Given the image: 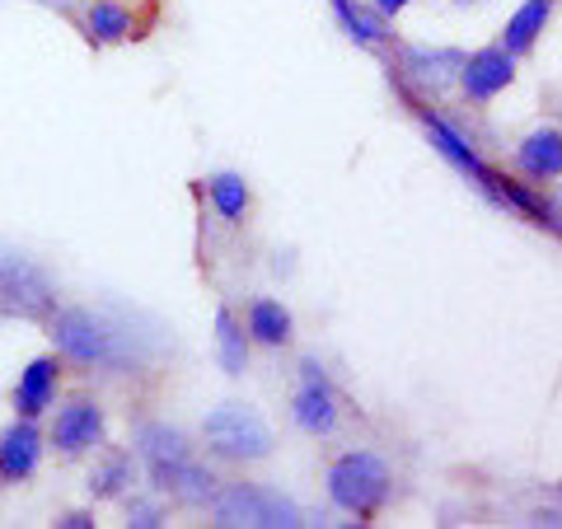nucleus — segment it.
<instances>
[{
    "label": "nucleus",
    "mask_w": 562,
    "mask_h": 529,
    "mask_svg": "<svg viewBox=\"0 0 562 529\" xmlns=\"http://www.w3.org/2000/svg\"><path fill=\"white\" fill-rule=\"evenodd\" d=\"M52 342L61 347V357L80 361V365L132 370L146 361L140 333H132L127 324L109 319V314H94V309H61L57 319H52Z\"/></svg>",
    "instance_id": "obj_1"
},
{
    "label": "nucleus",
    "mask_w": 562,
    "mask_h": 529,
    "mask_svg": "<svg viewBox=\"0 0 562 529\" xmlns=\"http://www.w3.org/2000/svg\"><path fill=\"white\" fill-rule=\"evenodd\" d=\"M136 450H140V460L150 464V479L165 492H179L183 502H206L211 492H216V479H211L202 464H192V446L179 427L146 421V427L136 431Z\"/></svg>",
    "instance_id": "obj_2"
},
{
    "label": "nucleus",
    "mask_w": 562,
    "mask_h": 529,
    "mask_svg": "<svg viewBox=\"0 0 562 529\" xmlns=\"http://www.w3.org/2000/svg\"><path fill=\"white\" fill-rule=\"evenodd\" d=\"M390 487H394L390 464H384L375 450H351L342 460H333V469H328V497L361 520L375 516V510L390 502Z\"/></svg>",
    "instance_id": "obj_3"
},
{
    "label": "nucleus",
    "mask_w": 562,
    "mask_h": 529,
    "mask_svg": "<svg viewBox=\"0 0 562 529\" xmlns=\"http://www.w3.org/2000/svg\"><path fill=\"white\" fill-rule=\"evenodd\" d=\"M211 520L221 529H295L301 525V506L291 497H281L272 487L258 483H235L225 487L216 502H211Z\"/></svg>",
    "instance_id": "obj_4"
},
{
    "label": "nucleus",
    "mask_w": 562,
    "mask_h": 529,
    "mask_svg": "<svg viewBox=\"0 0 562 529\" xmlns=\"http://www.w3.org/2000/svg\"><path fill=\"white\" fill-rule=\"evenodd\" d=\"M202 436H206V450H216L221 460H268L272 454V431L254 408L244 403H221L211 408L202 421Z\"/></svg>",
    "instance_id": "obj_5"
},
{
    "label": "nucleus",
    "mask_w": 562,
    "mask_h": 529,
    "mask_svg": "<svg viewBox=\"0 0 562 529\" xmlns=\"http://www.w3.org/2000/svg\"><path fill=\"white\" fill-rule=\"evenodd\" d=\"M0 309L24 319H43L52 309V281L14 249H0Z\"/></svg>",
    "instance_id": "obj_6"
},
{
    "label": "nucleus",
    "mask_w": 562,
    "mask_h": 529,
    "mask_svg": "<svg viewBox=\"0 0 562 529\" xmlns=\"http://www.w3.org/2000/svg\"><path fill=\"white\" fill-rule=\"evenodd\" d=\"M422 127H427L431 146L441 150L446 160H450L454 169H460V173H464V179H469L473 188H479V192H487L492 202H502V173H492V169L479 160V155H473V146H469V140H464L460 132H450L446 122L436 117V113H427V109H422Z\"/></svg>",
    "instance_id": "obj_7"
},
{
    "label": "nucleus",
    "mask_w": 562,
    "mask_h": 529,
    "mask_svg": "<svg viewBox=\"0 0 562 529\" xmlns=\"http://www.w3.org/2000/svg\"><path fill=\"white\" fill-rule=\"evenodd\" d=\"M512 80H516V61L506 47H483V52H473V57L460 61V85L473 103L497 99Z\"/></svg>",
    "instance_id": "obj_8"
},
{
    "label": "nucleus",
    "mask_w": 562,
    "mask_h": 529,
    "mask_svg": "<svg viewBox=\"0 0 562 529\" xmlns=\"http://www.w3.org/2000/svg\"><path fill=\"white\" fill-rule=\"evenodd\" d=\"M103 440V408L94 398H70L52 421V446L61 454H80Z\"/></svg>",
    "instance_id": "obj_9"
},
{
    "label": "nucleus",
    "mask_w": 562,
    "mask_h": 529,
    "mask_svg": "<svg viewBox=\"0 0 562 529\" xmlns=\"http://www.w3.org/2000/svg\"><path fill=\"white\" fill-rule=\"evenodd\" d=\"M291 413H295V421H301V431H310V436H328L333 427H338V398H333V390L324 384L314 361H305V390L295 394Z\"/></svg>",
    "instance_id": "obj_10"
},
{
    "label": "nucleus",
    "mask_w": 562,
    "mask_h": 529,
    "mask_svg": "<svg viewBox=\"0 0 562 529\" xmlns=\"http://www.w3.org/2000/svg\"><path fill=\"white\" fill-rule=\"evenodd\" d=\"M38 454H43V436L38 427L24 417L14 421V427L0 436V479L5 483H24L33 469H38Z\"/></svg>",
    "instance_id": "obj_11"
},
{
    "label": "nucleus",
    "mask_w": 562,
    "mask_h": 529,
    "mask_svg": "<svg viewBox=\"0 0 562 529\" xmlns=\"http://www.w3.org/2000/svg\"><path fill=\"white\" fill-rule=\"evenodd\" d=\"M57 375H61L57 357L29 361L20 384H14V408H20V417H38L43 408H52V398H57Z\"/></svg>",
    "instance_id": "obj_12"
},
{
    "label": "nucleus",
    "mask_w": 562,
    "mask_h": 529,
    "mask_svg": "<svg viewBox=\"0 0 562 529\" xmlns=\"http://www.w3.org/2000/svg\"><path fill=\"white\" fill-rule=\"evenodd\" d=\"M549 14H553V0H525V5L506 20V33H502V47L512 52V57H520V52H530L539 43V33L543 24H549Z\"/></svg>",
    "instance_id": "obj_13"
},
{
    "label": "nucleus",
    "mask_w": 562,
    "mask_h": 529,
    "mask_svg": "<svg viewBox=\"0 0 562 529\" xmlns=\"http://www.w3.org/2000/svg\"><path fill=\"white\" fill-rule=\"evenodd\" d=\"M520 169L530 173V179H558V173H562V136L553 127L535 132L520 146Z\"/></svg>",
    "instance_id": "obj_14"
},
{
    "label": "nucleus",
    "mask_w": 562,
    "mask_h": 529,
    "mask_svg": "<svg viewBox=\"0 0 562 529\" xmlns=\"http://www.w3.org/2000/svg\"><path fill=\"white\" fill-rule=\"evenodd\" d=\"M85 24H90V38L94 43H127L132 38V10L127 5H122V0H94V5H90V20H85Z\"/></svg>",
    "instance_id": "obj_15"
},
{
    "label": "nucleus",
    "mask_w": 562,
    "mask_h": 529,
    "mask_svg": "<svg viewBox=\"0 0 562 529\" xmlns=\"http://www.w3.org/2000/svg\"><path fill=\"white\" fill-rule=\"evenodd\" d=\"M249 333L262 347L291 342V309L277 305V300H254V305H249Z\"/></svg>",
    "instance_id": "obj_16"
},
{
    "label": "nucleus",
    "mask_w": 562,
    "mask_h": 529,
    "mask_svg": "<svg viewBox=\"0 0 562 529\" xmlns=\"http://www.w3.org/2000/svg\"><path fill=\"white\" fill-rule=\"evenodd\" d=\"M216 351H221L225 375H244V365H249V347H244V328L235 324L231 309L216 314Z\"/></svg>",
    "instance_id": "obj_17"
},
{
    "label": "nucleus",
    "mask_w": 562,
    "mask_h": 529,
    "mask_svg": "<svg viewBox=\"0 0 562 529\" xmlns=\"http://www.w3.org/2000/svg\"><path fill=\"white\" fill-rule=\"evenodd\" d=\"M206 192L225 221H244V211H249V183H244L239 173H216V179L206 183Z\"/></svg>",
    "instance_id": "obj_18"
},
{
    "label": "nucleus",
    "mask_w": 562,
    "mask_h": 529,
    "mask_svg": "<svg viewBox=\"0 0 562 529\" xmlns=\"http://www.w3.org/2000/svg\"><path fill=\"white\" fill-rule=\"evenodd\" d=\"M333 14H338L342 29L351 33V43H361V47H375L380 43V24L366 10L351 5V0H333Z\"/></svg>",
    "instance_id": "obj_19"
},
{
    "label": "nucleus",
    "mask_w": 562,
    "mask_h": 529,
    "mask_svg": "<svg viewBox=\"0 0 562 529\" xmlns=\"http://www.w3.org/2000/svg\"><path fill=\"white\" fill-rule=\"evenodd\" d=\"M460 52H408V70L422 80H446L450 70H460Z\"/></svg>",
    "instance_id": "obj_20"
},
{
    "label": "nucleus",
    "mask_w": 562,
    "mask_h": 529,
    "mask_svg": "<svg viewBox=\"0 0 562 529\" xmlns=\"http://www.w3.org/2000/svg\"><path fill=\"white\" fill-rule=\"evenodd\" d=\"M127 483H132V460H127V454H113L103 469H94L90 492H94V497H117Z\"/></svg>",
    "instance_id": "obj_21"
},
{
    "label": "nucleus",
    "mask_w": 562,
    "mask_h": 529,
    "mask_svg": "<svg viewBox=\"0 0 562 529\" xmlns=\"http://www.w3.org/2000/svg\"><path fill=\"white\" fill-rule=\"evenodd\" d=\"M132 525H136V529H155V525H160V506L132 502Z\"/></svg>",
    "instance_id": "obj_22"
},
{
    "label": "nucleus",
    "mask_w": 562,
    "mask_h": 529,
    "mask_svg": "<svg viewBox=\"0 0 562 529\" xmlns=\"http://www.w3.org/2000/svg\"><path fill=\"white\" fill-rule=\"evenodd\" d=\"M375 10L380 14H398V10H408V0H375Z\"/></svg>",
    "instance_id": "obj_23"
},
{
    "label": "nucleus",
    "mask_w": 562,
    "mask_h": 529,
    "mask_svg": "<svg viewBox=\"0 0 562 529\" xmlns=\"http://www.w3.org/2000/svg\"><path fill=\"white\" fill-rule=\"evenodd\" d=\"M90 525H94V520H90V516H80V510H76V516H66V520H61V529H90Z\"/></svg>",
    "instance_id": "obj_24"
}]
</instances>
